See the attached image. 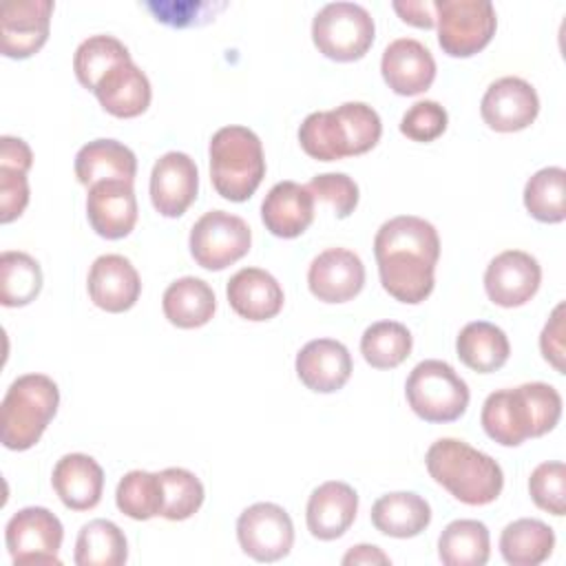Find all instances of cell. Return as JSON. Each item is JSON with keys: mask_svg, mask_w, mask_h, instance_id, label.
<instances>
[{"mask_svg": "<svg viewBox=\"0 0 566 566\" xmlns=\"http://www.w3.org/2000/svg\"><path fill=\"white\" fill-rule=\"evenodd\" d=\"M374 256L385 292L400 303H422L436 285L440 259L438 230L413 214L385 221L374 237Z\"/></svg>", "mask_w": 566, "mask_h": 566, "instance_id": "1", "label": "cell"}, {"mask_svg": "<svg viewBox=\"0 0 566 566\" xmlns=\"http://www.w3.org/2000/svg\"><path fill=\"white\" fill-rule=\"evenodd\" d=\"M562 416V396L548 382H524L486 396L480 422L491 440L502 447H520L555 429Z\"/></svg>", "mask_w": 566, "mask_h": 566, "instance_id": "2", "label": "cell"}, {"mask_svg": "<svg viewBox=\"0 0 566 566\" xmlns=\"http://www.w3.org/2000/svg\"><path fill=\"white\" fill-rule=\"evenodd\" d=\"M382 135L380 115L365 102H345L310 113L301 128V148L318 161H336L371 150Z\"/></svg>", "mask_w": 566, "mask_h": 566, "instance_id": "3", "label": "cell"}, {"mask_svg": "<svg viewBox=\"0 0 566 566\" xmlns=\"http://www.w3.org/2000/svg\"><path fill=\"white\" fill-rule=\"evenodd\" d=\"M424 464L442 489L469 506L491 504L504 486L502 467L491 455L458 438L436 440L427 449Z\"/></svg>", "mask_w": 566, "mask_h": 566, "instance_id": "4", "label": "cell"}, {"mask_svg": "<svg viewBox=\"0 0 566 566\" xmlns=\"http://www.w3.org/2000/svg\"><path fill=\"white\" fill-rule=\"evenodd\" d=\"M210 179L228 201H245L265 177L261 139L248 126H223L210 139Z\"/></svg>", "mask_w": 566, "mask_h": 566, "instance_id": "5", "label": "cell"}, {"mask_svg": "<svg viewBox=\"0 0 566 566\" xmlns=\"http://www.w3.org/2000/svg\"><path fill=\"white\" fill-rule=\"evenodd\" d=\"M60 405L57 385L44 374L18 376L0 405V438L11 451L31 449Z\"/></svg>", "mask_w": 566, "mask_h": 566, "instance_id": "6", "label": "cell"}, {"mask_svg": "<svg viewBox=\"0 0 566 566\" xmlns=\"http://www.w3.org/2000/svg\"><path fill=\"white\" fill-rule=\"evenodd\" d=\"M411 411L427 422H453L469 407V387L458 371L438 358L418 363L405 382Z\"/></svg>", "mask_w": 566, "mask_h": 566, "instance_id": "7", "label": "cell"}, {"mask_svg": "<svg viewBox=\"0 0 566 566\" xmlns=\"http://www.w3.org/2000/svg\"><path fill=\"white\" fill-rule=\"evenodd\" d=\"M371 13L356 2H329L312 20L314 46L329 60H360L374 44Z\"/></svg>", "mask_w": 566, "mask_h": 566, "instance_id": "8", "label": "cell"}, {"mask_svg": "<svg viewBox=\"0 0 566 566\" xmlns=\"http://www.w3.org/2000/svg\"><path fill=\"white\" fill-rule=\"evenodd\" d=\"M438 42L451 57H471L495 35L497 15L489 0H433Z\"/></svg>", "mask_w": 566, "mask_h": 566, "instance_id": "9", "label": "cell"}, {"mask_svg": "<svg viewBox=\"0 0 566 566\" xmlns=\"http://www.w3.org/2000/svg\"><path fill=\"white\" fill-rule=\"evenodd\" d=\"M252 232L248 223L226 210H210L201 214L188 237L190 254L197 265L206 270H226L243 259L250 250Z\"/></svg>", "mask_w": 566, "mask_h": 566, "instance_id": "10", "label": "cell"}, {"mask_svg": "<svg viewBox=\"0 0 566 566\" xmlns=\"http://www.w3.org/2000/svg\"><path fill=\"white\" fill-rule=\"evenodd\" d=\"M64 528L57 515L44 506H27L11 515L4 528L7 551L15 566L55 564L60 566V546Z\"/></svg>", "mask_w": 566, "mask_h": 566, "instance_id": "11", "label": "cell"}, {"mask_svg": "<svg viewBox=\"0 0 566 566\" xmlns=\"http://www.w3.org/2000/svg\"><path fill=\"white\" fill-rule=\"evenodd\" d=\"M237 539L256 562H279L294 546V524L287 511L274 502H256L237 520Z\"/></svg>", "mask_w": 566, "mask_h": 566, "instance_id": "12", "label": "cell"}, {"mask_svg": "<svg viewBox=\"0 0 566 566\" xmlns=\"http://www.w3.org/2000/svg\"><path fill=\"white\" fill-rule=\"evenodd\" d=\"M542 283V268L524 250H504L491 259L484 272L486 296L500 307L528 303Z\"/></svg>", "mask_w": 566, "mask_h": 566, "instance_id": "13", "label": "cell"}, {"mask_svg": "<svg viewBox=\"0 0 566 566\" xmlns=\"http://www.w3.org/2000/svg\"><path fill=\"white\" fill-rule=\"evenodd\" d=\"M51 0H11L2 7L0 18V49L2 55L27 60L38 53L51 27Z\"/></svg>", "mask_w": 566, "mask_h": 566, "instance_id": "14", "label": "cell"}, {"mask_svg": "<svg viewBox=\"0 0 566 566\" xmlns=\"http://www.w3.org/2000/svg\"><path fill=\"white\" fill-rule=\"evenodd\" d=\"M539 113V97L533 84L522 77L506 75L495 80L480 104L484 124L497 133H515L535 122Z\"/></svg>", "mask_w": 566, "mask_h": 566, "instance_id": "15", "label": "cell"}, {"mask_svg": "<svg viewBox=\"0 0 566 566\" xmlns=\"http://www.w3.org/2000/svg\"><path fill=\"white\" fill-rule=\"evenodd\" d=\"M199 190V170L190 155L170 150L161 155L150 172V201L161 217H181Z\"/></svg>", "mask_w": 566, "mask_h": 566, "instance_id": "16", "label": "cell"}, {"mask_svg": "<svg viewBox=\"0 0 566 566\" xmlns=\"http://www.w3.org/2000/svg\"><path fill=\"white\" fill-rule=\"evenodd\" d=\"M310 292L323 303H345L365 285V265L347 248H327L316 254L307 270Z\"/></svg>", "mask_w": 566, "mask_h": 566, "instance_id": "17", "label": "cell"}, {"mask_svg": "<svg viewBox=\"0 0 566 566\" xmlns=\"http://www.w3.org/2000/svg\"><path fill=\"white\" fill-rule=\"evenodd\" d=\"M86 217L104 239H124L137 223V197L130 181H97L88 188Z\"/></svg>", "mask_w": 566, "mask_h": 566, "instance_id": "18", "label": "cell"}, {"mask_svg": "<svg viewBox=\"0 0 566 566\" xmlns=\"http://www.w3.org/2000/svg\"><path fill=\"white\" fill-rule=\"evenodd\" d=\"M380 73L394 93L418 95L433 84L436 60L422 42L413 38H398L382 51Z\"/></svg>", "mask_w": 566, "mask_h": 566, "instance_id": "19", "label": "cell"}, {"mask_svg": "<svg viewBox=\"0 0 566 566\" xmlns=\"http://www.w3.org/2000/svg\"><path fill=\"white\" fill-rule=\"evenodd\" d=\"M91 301L111 314L130 310L142 292L135 265L122 254H102L93 261L86 279Z\"/></svg>", "mask_w": 566, "mask_h": 566, "instance_id": "20", "label": "cell"}, {"mask_svg": "<svg viewBox=\"0 0 566 566\" xmlns=\"http://www.w3.org/2000/svg\"><path fill=\"white\" fill-rule=\"evenodd\" d=\"M352 354L334 338H314L296 354L298 380L316 394H334L352 376Z\"/></svg>", "mask_w": 566, "mask_h": 566, "instance_id": "21", "label": "cell"}, {"mask_svg": "<svg viewBox=\"0 0 566 566\" xmlns=\"http://www.w3.org/2000/svg\"><path fill=\"white\" fill-rule=\"evenodd\" d=\"M358 511V493L340 480H329L316 486L307 500V531L323 542L338 539L354 524Z\"/></svg>", "mask_w": 566, "mask_h": 566, "instance_id": "22", "label": "cell"}, {"mask_svg": "<svg viewBox=\"0 0 566 566\" xmlns=\"http://www.w3.org/2000/svg\"><path fill=\"white\" fill-rule=\"evenodd\" d=\"M261 219L274 237L294 239L314 221V197L307 186L279 181L268 190L261 203Z\"/></svg>", "mask_w": 566, "mask_h": 566, "instance_id": "23", "label": "cell"}, {"mask_svg": "<svg viewBox=\"0 0 566 566\" xmlns=\"http://www.w3.org/2000/svg\"><path fill=\"white\" fill-rule=\"evenodd\" d=\"M60 502L71 511L95 509L104 491V471L86 453H66L57 460L51 475Z\"/></svg>", "mask_w": 566, "mask_h": 566, "instance_id": "24", "label": "cell"}, {"mask_svg": "<svg viewBox=\"0 0 566 566\" xmlns=\"http://www.w3.org/2000/svg\"><path fill=\"white\" fill-rule=\"evenodd\" d=\"M93 93L106 113L122 119L142 115L153 97L146 73L133 60L106 71Z\"/></svg>", "mask_w": 566, "mask_h": 566, "instance_id": "25", "label": "cell"}, {"mask_svg": "<svg viewBox=\"0 0 566 566\" xmlns=\"http://www.w3.org/2000/svg\"><path fill=\"white\" fill-rule=\"evenodd\" d=\"M226 296L230 307L248 321L274 318L283 307L279 281L261 268H241L228 281Z\"/></svg>", "mask_w": 566, "mask_h": 566, "instance_id": "26", "label": "cell"}, {"mask_svg": "<svg viewBox=\"0 0 566 566\" xmlns=\"http://www.w3.org/2000/svg\"><path fill=\"white\" fill-rule=\"evenodd\" d=\"M137 157L117 139H93L75 155V177L82 186L91 188L97 181H135Z\"/></svg>", "mask_w": 566, "mask_h": 566, "instance_id": "27", "label": "cell"}, {"mask_svg": "<svg viewBox=\"0 0 566 566\" xmlns=\"http://www.w3.org/2000/svg\"><path fill=\"white\" fill-rule=\"evenodd\" d=\"M431 522V506L411 491L380 495L371 506V524L378 533L407 539L420 535Z\"/></svg>", "mask_w": 566, "mask_h": 566, "instance_id": "28", "label": "cell"}, {"mask_svg": "<svg viewBox=\"0 0 566 566\" xmlns=\"http://www.w3.org/2000/svg\"><path fill=\"white\" fill-rule=\"evenodd\" d=\"M161 307L168 323L181 329H195L212 318L217 310V298L212 287L203 279L181 276L166 287Z\"/></svg>", "mask_w": 566, "mask_h": 566, "instance_id": "29", "label": "cell"}, {"mask_svg": "<svg viewBox=\"0 0 566 566\" xmlns=\"http://www.w3.org/2000/svg\"><path fill=\"white\" fill-rule=\"evenodd\" d=\"M458 358L478 374H491L504 367L511 354V343L502 327L489 321L467 323L455 338Z\"/></svg>", "mask_w": 566, "mask_h": 566, "instance_id": "30", "label": "cell"}, {"mask_svg": "<svg viewBox=\"0 0 566 566\" xmlns=\"http://www.w3.org/2000/svg\"><path fill=\"white\" fill-rule=\"evenodd\" d=\"M553 548V528L535 517L515 520L500 535V553L511 566H537L551 557Z\"/></svg>", "mask_w": 566, "mask_h": 566, "instance_id": "31", "label": "cell"}, {"mask_svg": "<svg viewBox=\"0 0 566 566\" xmlns=\"http://www.w3.org/2000/svg\"><path fill=\"white\" fill-rule=\"evenodd\" d=\"M491 555V535L480 520H453L438 537V557L444 566H484Z\"/></svg>", "mask_w": 566, "mask_h": 566, "instance_id": "32", "label": "cell"}, {"mask_svg": "<svg viewBox=\"0 0 566 566\" xmlns=\"http://www.w3.org/2000/svg\"><path fill=\"white\" fill-rule=\"evenodd\" d=\"M126 559L128 542L115 522L97 517L80 528L73 555L77 566H122Z\"/></svg>", "mask_w": 566, "mask_h": 566, "instance_id": "33", "label": "cell"}, {"mask_svg": "<svg viewBox=\"0 0 566 566\" xmlns=\"http://www.w3.org/2000/svg\"><path fill=\"white\" fill-rule=\"evenodd\" d=\"M524 206L542 223H562L566 219V170L546 166L524 186Z\"/></svg>", "mask_w": 566, "mask_h": 566, "instance_id": "34", "label": "cell"}, {"mask_svg": "<svg viewBox=\"0 0 566 566\" xmlns=\"http://www.w3.org/2000/svg\"><path fill=\"white\" fill-rule=\"evenodd\" d=\"M411 332L398 321L371 323L360 336V354L376 369H394L411 354Z\"/></svg>", "mask_w": 566, "mask_h": 566, "instance_id": "35", "label": "cell"}, {"mask_svg": "<svg viewBox=\"0 0 566 566\" xmlns=\"http://www.w3.org/2000/svg\"><path fill=\"white\" fill-rule=\"evenodd\" d=\"M42 290L40 263L27 252L7 250L0 256V303L4 307L29 305Z\"/></svg>", "mask_w": 566, "mask_h": 566, "instance_id": "36", "label": "cell"}, {"mask_svg": "<svg viewBox=\"0 0 566 566\" xmlns=\"http://www.w3.org/2000/svg\"><path fill=\"white\" fill-rule=\"evenodd\" d=\"M133 60L128 49L124 46V42H119L113 35H91L84 42H80V46L75 49L73 55V71L77 82L88 88L95 91L97 82L102 80V75L106 71H111L113 66Z\"/></svg>", "mask_w": 566, "mask_h": 566, "instance_id": "37", "label": "cell"}, {"mask_svg": "<svg viewBox=\"0 0 566 566\" xmlns=\"http://www.w3.org/2000/svg\"><path fill=\"white\" fill-rule=\"evenodd\" d=\"M115 504L124 515L139 522L161 515L164 489H161L159 473H150L142 469L128 471L117 484Z\"/></svg>", "mask_w": 566, "mask_h": 566, "instance_id": "38", "label": "cell"}, {"mask_svg": "<svg viewBox=\"0 0 566 566\" xmlns=\"http://www.w3.org/2000/svg\"><path fill=\"white\" fill-rule=\"evenodd\" d=\"M161 489H164V506L161 517L170 522H181L192 517L206 497L201 480L181 467H168L159 471Z\"/></svg>", "mask_w": 566, "mask_h": 566, "instance_id": "39", "label": "cell"}, {"mask_svg": "<svg viewBox=\"0 0 566 566\" xmlns=\"http://www.w3.org/2000/svg\"><path fill=\"white\" fill-rule=\"evenodd\" d=\"M528 493L533 502L557 517L566 513V467L559 460L542 462L528 478Z\"/></svg>", "mask_w": 566, "mask_h": 566, "instance_id": "40", "label": "cell"}, {"mask_svg": "<svg viewBox=\"0 0 566 566\" xmlns=\"http://www.w3.org/2000/svg\"><path fill=\"white\" fill-rule=\"evenodd\" d=\"M307 190L314 199L325 201L338 219H345L358 206V186L345 172H323L310 179Z\"/></svg>", "mask_w": 566, "mask_h": 566, "instance_id": "41", "label": "cell"}, {"mask_svg": "<svg viewBox=\"0 0 566 566\" xmlns=\"http://www.w3.org/2000/svg\"><path fill=\"white\" fill-rule=\"evenodd\" d=\"M449 115L436 99H422L407 108L400 119V133L411 142H433L447 130Z\"/></svg>", "mask_w": 566, "mask_h": 566, "instance_id": "42", "label": "cell"}, {"mask_svg": "<svg viewBox=\"0 0 566 566\" xmlns=\"http://www.w3.org/2000/svg\"><path fill=\"white\" fill-rule=\"evenodd\" d=\"M29 203L27 172L20 168L0 166V223L18 219Z\"/></svg>", "mask_w": 566, "mask_h": 566, "instance_id": "43", "label": "cell"}, {"mask_svg": "<svg viewBox=\"0 0 566 566\" xmlns=\"http://www.w3.org/2000/svg\"><path fill=\"white\" fill-rule=\"evenodd\" d=\"M539 349L546 363H551L559 374L566 371L564 358H566V347H564V303H559L553 312L551 318L546 321L542 334H539Z\"/></svg>", "mask_w": 566, "mask_h": 566, "instance_id": "44", "label": "cell"}, {"mask_svg": "<svg viewBox=\"0 0 566 566\" xmlns=\"http://www.w3.org/2000/svg\"><path fill=\"white\" fill-rule=\"evenodd\" d=\"M153 13L155 20L170 24V27H188V24H197L201 18V22L210 20L208 11L212 9L210 2H148L146 4Z\"/></svg>", "mask_w": 566, "mask_h": 566, "instance_id": "45", "label": "cell"}, {"mask_svg": "<svg viewBox=\"0 0 566 566\" xmlns=\"http://www.w3.org/2000/svg\"><path fill=\"white\" fill-rule=\"evenodd\" d=\"M391 7L407 24L420 29H431L436 24L433 0H396Z\"/></svg>", "mask_w": 566, "mask_h": 566, "instance_id": "46", "label": "cell"}, {"mask_svg": "<svg viewBox=\"0 0 566 566\" xmlns=\"http://www.w3.org/2000/svg\"><path fill=\"white\" fill-rule=\"evenodd\" d=\"M31 164H33V153H31L29 144L20 137L2 135V139H0V166L20 168V170L29 172Z\"/></svg>", "mask_w": 566, "mask_h": 566, "instance_id": "47", "label": "cell"}, {"mask_svg": "<svg viewBox=\"0 0 566 566\" xmlns=\"http://www.w3.org/2000/svg\"><path fill=\"white\" fill-rule=\"evenodd\" d=\"M345 566H352V564H391L389 555H385L378 546L374 544H358V546H352L343 559H340Z\"/></svg>", "mask_w": 566, "mask_h": 566, "instance_id": "48", "label": "cell"}]
</instances>
